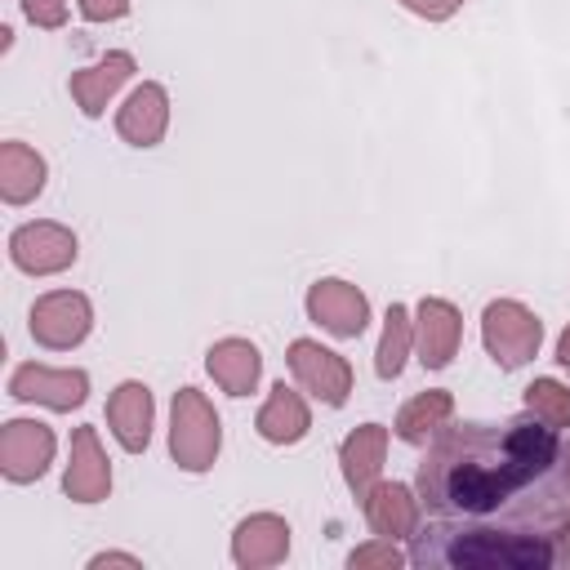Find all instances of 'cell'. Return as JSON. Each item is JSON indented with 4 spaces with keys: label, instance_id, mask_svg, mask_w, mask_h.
<instances>
[{
    "label": "cell",
    "instance_id": "1",
    "mask_svg": "<svg viewBox=\"0 0 570 570\" xmlns=\"http://www.w3.org/2000/svg\"><path fill=\"white\" fill-rule=\"evenodd\" d=\"M414 494L428 525L414 530L410 561L459 570H548L557 566L552 525L566 512L561 441L543 419L441 428L428 445Z\"/></svg>",
    "mask_w": 570,
    "mask_h": 570
},
{
    "label": "cell",
    "instance_id": "2",
    "mask_svg": "<svg viewBox=\"0 0 570 570\" xmlns=\"http://www.w3.org/2000/svg\"><path fill=\"white\" fill-rule=\"evenodd\" d=\"M223 450V423L205 392L178 387L169 405V454L183 472H209Z\"/></svg>",
    "mask_w": 570,
    "mask_h": 570
},
{
    "label": "cell",
    "instance_id": "3",
    "mask_svg": "<svg viewBox=\"0 0 570 570\" xmlns=\"http://www.w3.org/2000/svg\"><path fill=\"white\" fill-rule=\"evenodd\" d=\"M481 343L499 370H521L525 361L539 356L543 321L517 298H494L481 312Z\"/></svg>",
    "mask_w": 570,
    "mask_h": 570
},
{
    "label": "cell",
    "instance_id": "4",
    "mask_svg": "<svg viewBox=\"0 0 570 570\" xmlns=\"http://www.w3.org/2000/svg\"><path fill=\"white\" fill-rule=\"evenodd\" d=\"M27 330L40 347L49 352H71L89 338L94 330V307L80 289H49L31 303V316H27Z\"/></svg>",
    "mask_w": 570,
    "mask_h": 570
},
{
    "label": "cell",
    "instance_id": "5",
    "mask_svg": "<svg viewBox=\"0 0 570 570\" xmlns=\"http://www.w3.org/2000/svg\"><path fill=\"white\" fill-rule=\"evenodd\" d=\"M76 254H80L76 232L62 227V223H49V218L22 223V227L9 236V258H13V267L27 272V276H58V272H67V267L76 263Z\"/></svg>",
    "mask_w": 570,
    "mask_h": 570
},
{
    "label": "cell",
    "instance_id": "6",
    "mask_svg": "<svg viewBox=\"0 0 570 570\" xmlns=\"http://www.w3.org/2000/svg\"><path fill=\"white\" fill-rule=\"evenodd\" d=\"M285 361H289L294 383L321 405H343L352 396V365L334 347H321L316 338H294Z\"/></svg>",
    "mask_w": 570,
    "mask_h": 570
},
{
    "label": "cell",
    "instance_id": "7",
    "mask_svg": "<svg viewBox=\"0 0 570 570\" xmlns=\"http://www.w3.org/2000/svg\"><path fill=\"white\" fill-rule=\"evenodd\" d=\"M53 428H45L40 419H9L0 428V472L13 485L40 481L53 463Z\"/></svg>",
    "mask_w": 570,
    "mask_h": 570
},
{
    "label": "cell",
    "instance_id": "8",
    "mask_svg": "<svg viewBox=\"0 0 570 570\" xmlns=\"http://www.w3.org/2000/svg\"><path fill=\"white\" fill-rule=\"evenodd\" d=\"M307 321H316L334 338H356L370 325V298L361 294V285L325 276L307 289Z\"/></svg>",
    "mask_w": 570,
    "mask_h": 570
},
{
    "label": "cell",
    "instance_id": "9",
    "mask_svg": "<svg viewBox=\"0 0 570 570\" xmlns=\"http://www.w3.org/2000/svg\"><path fill=\"white\" fill-rule=\"evenodd\" d=\"M9 396L45 405V410H80L89 401V374L85 370H49V365H18L9 374Z\"/></svg>",
    "mask_w": 570,
    "mask_h": 570
},
{
    "label": "cell",
    "instance_id": "10",
    "mask_svg": "<svg viewBox=\"0 0 570 570\" xmlns=\"http://www.w3.org/2000/svg\"><path fill=\"white\" fill-rule=\"evenodd\" d=\"M463 338V316L450 298H423L414 307V352L428 370H445L459 352Z\"/></svg>",
    "mask_w": 570,
    "mask_h": 570
},
{
    "label": "cell",
    "instance_id": "11",
    "mask_svg": "<svg viewBox=\"0 0 570 570\" xmlns=\"http://www.w3.org/2000/svg\"><path fill=\"white\" fill-rule=\"evenodd\" d=\"M62 490L71 503H102L111 494V463H107V450L98 445L94 428L71 432V459L62 472Z\"/></svg>",
    "mask_w": 570,
    "mask_h": 570
},
{
    "label": "cell",
    "instance_id": "12",
    "mask_svg": "<svg viewBox=\"0 0 570 570\" xmlns=\"http://www.w3.org/2000/svg\"><path fill=\"white\" fill-rule=\"evenodd\" d=\"M169 129V94L156 80H142L116 111V134L129 147H156Z\"/></svg>",
    "mask_w": 570,
    "mask_h": 570
},
{
    "label": "cell",
    "instance_id": "13",
    "mask_svg": "<svg viewBox=\"0 0 570 570\" xmlns=\"http://www.w3.org/2000/svg\"><path fill=\"white\" fill-rule=\"evenodd\" d=\"M151 419H156V401H151V387L138 383V379H125L111 396H107V428L111 436L129 450V454H142L147 441H151Z\"/></svg>",
    "mask_w": 570,
    "mask_h": 570
},
{
    "label": "cell",
    "instance_id": "14",
    "mask_svg": "<svg viewBox=\"0 0 570 570\" xmlns=\"http://www.w3.org/2000/svg\"><path fill=\"white\" fill-rule=\"evenodd\" d=\"M361 508H365V521L379 539H414L419 512H423L419 494L401 481H374L370 494L361 499Z\"/></svg>",
    "mask_w": 570,
    "mask_h": 570
},
{
    "label": "cell",
    "instance_id": "15",
    "mask_svg": "<svg viewBox=\"0 0 570 570\" xmlns=\"http://www.w3.org/2000/svg\"><path fill=\"white\" fill-rule=\"evenodd\" d=\"M289 557V521L276 512H254L232 534V561L245 570H263Z\"/></svg>",
    "mask_w": 570,
    "mask_h": 570
},
{
    "label": "cell",
    "instance_id": "16",
    "mask_svg": "<svg viewBox=\"0 0 570 570\" xmlns=\"http://www.w3.org/2000/svg\"><path fill=\"white\" fill-rule=\"evenodd\" d=\"M383 454H387V428L383 423H361L356 432L343 436L338 445V463H343V481L356 499L370 494V485L383 472Z\"/></svg>",
    "mask_w": 570,
    "mask_h": 570
},
{
    "label": "cell",
    "instance_id": "17",
    "mask_svg": "<svg viewBox=\"0 0 570 570\" xmlns=\"http://www.w3.org/2000/svg\"><path fill=\"white\" fill-rule=\"evenodd\" d=\"M129 76H134V53L116 49V53H107L102 62L71 71V85H67V89H71V98H76V107H80L85 116H102L107 102L116 98V89H120Z\"/></svg>",
    "mask_w": 570,
    "mask_h": 570
},
{
    "label": "cell",
    "instance_id": "18",
    "mask_svg": "<svg viewBox=\"0 0 570 570\" xmlns=\"http://www.w3.org/2000/svg\"><path fill=\"white\" fill-rule=\"evenodd\" d=\"M205 370L214 374V383L227 392V396H249L258 387V374H263V356L249 338H218L205 356Z\"/></svg>",
    "mask_w": 570,
    "mask_h": 570
},
{
    "label": "cell",
    "instance_id": "19",
    "mask_svg": "<svg viewBox=\"0 0 570 570\" xmlns=\"http://www.w3.org/2000/svg\"><path fill=\"white\" fill-rule=\"evenodd\" d=\"M254 428H258V436H263V441H272V445H294V441H303V436H307V428H312L307 401H303L294 387L276 383V387H272V396L263 401V410H258Z\"/></svg>",
    "mask_w": 570,
    "mask_h": 570
},
{
    "label": "cell",
    "instance_id": "20",
    "mask_svg": "<svg viewBox=\"0 0 570 570\" xmlns=\"http://www.w3.org/2000/svg\"><path fill=\"white\" fill-rule=\"evenodd\" d=\"M45 178H49V169H45V156L36 147L18 142V138L0 147V196L9 205L36 200L45 191Z\"/></svg>",
    "mask_w": 570,
    "mask_h": 570
},
{
    "label": "cell",
    "instance_id": "21",
    "mask_svg": "<svg viewBox=\"0 0 570 570\" xmlns=\"http://www.w3.org/2000/svg\"><path fill=\"white\" fill-rule=\"evenodd\" d=\"M450 414H454V396H450L445 387L419 392L414 401L401 405V414H396V436H401L405 445H428V441L450 423Z\"/></svg>",
    "mask_w": 570,
    "mask_h": 570
},
{
    "label": "cell",
    "instance_id": "22",
    "mask_svg": "<svg viewBox=\"0 0 570 570\" xmlns=\"http://www.w3.org/2000/svg\"><path fill=\"white\" fill-rule=\"evenodd\" d=\"M410 347H414V316H410L401 303H392L387 316H383L379 352H374V370H379V379H396V374L405 370Z\"/></svg>",
    "mask_w": 570,
    "mask_h": 570
},
{
    "label": "cell",
    "instance_id": "23",
    "mask_svg": "<svg viewBox=\"0 0 570 570\" xmlns=\"http://www.w3.org/2000/svg\"><path fill=\"white\" fill-rule=\"evenodd\" d=\"M525 410L561 432V428H570V387L557 379H534L525 387Z\"/></svg>",
    "mask_w": 570,
    "mask_h": 570
},
{
    "label": "cell",
    "instance_id": "24",
    "mask_svg": "<svg viewBox=\"0 0 570 570\" xmlns=\"http://www.w3.org/2000/svg\"><path fill=\"white\" fill-rule=\"evenodd\" d=\"M410 557L396 548V539H374V543H361V548H352V557H347V566L352 570H370V566H383V570H392V566H405Z\"/></svg>",
    "mask_w": 570,
    "mask_h": 570
},
{
    "label": "cell",
    "instance_id": "25",
    "mask_svg": "<svg viewBox=\"0 0 570 570\" xmlns=\"http://www.w3.org/2000/svg\"><path fill=\"white\" fill-rule=\"evenodd\" d=\"M22 13H27L36 27L53 31V27L67 22V0H22Z\"/></svg>",
    "mask_w": 570,
    "mask_h": 570
},
{
    "label": "cell",
    "instance_id": "26",
    "mask_svg": "<svg viewBox=\"0 0 570 570\" xmlns=\"http://www.w3.org/2000/svg\"><path fill=\"white\" fill-rule=\"evenodd\" d=\"M80 4V18L89 22H116L129 13V0H76Z\"/></svg>",
    "mask_w": 570,
    "mask_h": 570
},
{
    "label": "cell",
    "instance_id": "27",
    "mask_svg": "<svg viewBox=\"0 0 570 570\" xmlns=\"http://www.w3.org/2000/svg\"><path fill=\"white\" fill-rule=\"evenodd\" d=\"M410 13H419V18H428V22H445L463 0H401Z\"/></svg>",
    "mask_w": 570,
    "mask_h": 570
},
{
    "label": "cell",
    "instance_id": "28",
    "mask_svg": "<svg viewBox=\"0 0 570 570\" xmlns=\"http://www.w3.org/2000/svg\"><path fill=\"white\" fill-rule=\"evenodd\" d=\"M552 543H557V561L570 566V508L561 512V521L552 525Z\"/></svg>",
    "mask_w": 570,
    "mask_h": 570
},
{
    "label": "cell",
    "instance_id": "29",
    "mask_svg": "<svg viewBox=\"0 0 570 570\" xmlns=\"http://www.w3.org/2000/svg\"><path fill=\"white\" fill-rule=\"evenodd\" d=\"M89 566H94V570H98V566H129V570H142V561H138L134 552H98Z\"/></svg>",
    "mask_w": 570,
    "mask_h": 570
},
{
    "label": "cell",
    "instance_id": "30",
    "mask_svg": "<svg viewBox=\"0 0 570 570\" xmlns=\"http://www.w3.org/2000/svg\"><path fill=\"white\" fill-rule=\"evenodd\" d=\"M557 361H561V370H570V325H566L561 338H557Z\"/></svg>",
    "mask_w": 570,
    "mask_h": 570
},
{
    "label": "cell",
    "instance_id": "31",
    "mask_svg": "<svg viewBox=\"0 0 570 570\" xmlns=\"http://www.w3.org/2000/svg\"><path fill=\"white\" fill-rule=\"evenodd\" d=\"M561 481L570 490V441H561Z\"/></svg>",
    "mask_w": 570,
    "mask_h": 570
}]
</instances>
